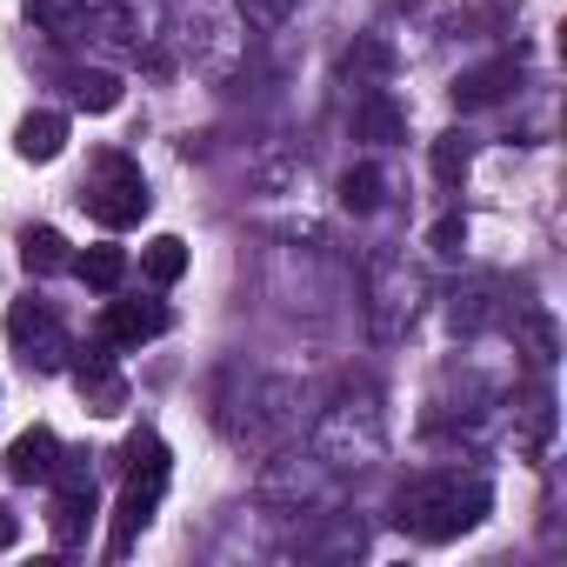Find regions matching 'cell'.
Instances as JSON below:
<instances>
[{"label": "cell", "mask_w": 567, "mask_h": 567, "mask_svg": "<svg viewBox=\"0 0 567 567\" xmlns=\"http://www.w3.org/2000/svg\"><path fill=\"white\" fill-rule=\"evenodd\" d=\"M494 507V487L481 474H414L394 501V520L414 534V540H461L467 527H481V514Z\"/></svg>", "instance_id": "obj_1"}, {"label": "cell", "mask_w": 567, "mask_h": 567, "mask_svg": "<svg viewBox=\"0 0 567 567\" xmlns=\"http://www.w3.org/2000/svg\"><path fill=\"white\" fill-rule=\"evenodd\" d=\"M81 200L94 207L101 227H134V220L147 214V181H141V167H134L127 154H101V181H94Z\"/></svg>", "instance_id": "obj_2"}, {"label": "cell", "mask_w": 567, "mask_h": 567, "mask_svg": "<svg viewBox=\"0 0 567 567\" xmlns=\"http://www.w3.org/2000/svg\"><path fill=\"white\" fill-rule=\"evenodd\" d=\"M8 341H14V348L28 354V368H41V374L68 368V354H74L68 328H61L41 301H14V308H8Z\"/></svg>", "instance_id": "obj_3"}, {"label": "cell", "mask_w": 567, "mask_h": 567, "mask_svg": "<svg viewBox=\"0 0 567 567\" xmlns=\"http://www.w3.org/2000/svg\"><path fill=\"white\" fill-rule=\"evenodd\" d=\"M368 295H374V334H381V341L408 334V321H414V295H421V280L408 274V260L381 254L374 274H368Z\"/></svg>", "instance_id": "obj_4"}, {"label": "cell", "mask_w": 567, "mask_h": 567, "mask_svg": "<svg viewBox=\"0 0 567 567\" xmlns=\"http://www.w3.org/2000/svg\"><path fill=\"white\" fill-rule=\"evenodd\" d=\"M48 487H54V540L74 547L87 534V520H94V474L81 467V454H61V467H54Z\"/></svg>", "instance_id": "obj_5"}, {"label": "cell", "mask_w": 567, "mask_h": 567, "mask_svg": "<svg viewBox=\"0 0 567 567\" xmlns=\"http://www.w3.org/2000/svg\"><path fill=\"white\" fill-rule=\"evenodd\" d=\"M54 467H61V441H54L48 427H28V434L8 441V481H21V487H48Z\"/></svg>", "instance_id": "obj_6"}, {"label": "cell", "mask_w": 567, "mask_h": 567, "mask_svg": "<svg viewBox=\"0 0 567 567\" xmlns=\"http://www.w3.org/2000/svg\"><path fill=\"white\" fill-rule=\"evenodd\" d=\"M494 295H501V288H494L487 274L461 280V288L447 295V328H454V334H481V328H494V321H501V301H494Z\"/></svg>", "instance_id": "obj_7"}, {"label": "cell", "mask_w": 567, "mask_h": 567, "mask_svg": "<svg viewBox=\"0 0 567 567\" xmlns=\"http://www.w3.org/2000/svg\"><path fill=\"white\" fill-rule=\"evenodd\" d=\"M167 334V308L161 301H114L107 308V348H141Z\"/></svg>", "instance_id": "obj_8"}, {"label": "cell", "mask_w": 567, "mask_h": 567, "mask_svg": "<svg viewBox=\"0 0 567 567\" xmlns=\"http://www.w3.org/2000/svg\"><path fill=\"white\" fill-rule=\"evenodd\" d=\"M154 501H161V487H141V481H127V494H121V507H114V534H107V554L121 560V554H134V540L147 534V520H154Z\"/></svg>", "instance_id": "obj_9"}, {"label": "cell", "mask_w": 567, "mask_h": 567, "mask_svg": "<svg viewBox=\"0 0 567 567\" xmlns=\"http://www.w3.org/2000/svg\"><path fill=\"white\" fill-rule=\"evenodd\" d=\"M514 81H520V68H514V61H487V68H467V74L454 81V107H461V114H474V107H494V101H501Z\"/></svg>", "instance_id": "obj_10"}, {"label": "cell", "mask_w": 567, "mask_h": 567, "mask_svg": "<svg viewBox=\"0 0 567 567\" xmlns=\"http://www.w3.org/2000/svg\"><path fill=\"white\" fill-rule=\"evenodd\" d=\"M61 147H68V121L61 114H28L14 127V154L21 161H61Z\"/></svg>", "instance_id": "obj_11"}, {"label": "cell", "mask_w": 567, "mask_h": 567, "mask_svg": "<svg viewBox=\"0 0 567 567\" xmlns=\"http://www.w3.org/2000/svg\"><path fill=\"white\" fill-rule=\"evenodd\" d=\"M21 267H28V274H68V267H74L68 234H61V227H28V234H21Z\"/></svg>", "instance_id": "obj_12"}, {"label": "cell", "mask_w": 567, "mask_h": 567, "mask_svg": "<svg viewBox=\"0 0 567 567\" xmlns=\"http://www.w3.org/2000/svg\"><path fill=\"white\" fill-rule=\"evenodd\" d=\"M121 461H127V481H141V487H167V441H161V434H127Z\"/></svg>", "instance_id": "obj_13"}, {"label": "cell", "mask_w": 567, "mask_h": 567, "mask_svg": "<svg viewBox=\"0 0 567 567\" xmlns=\"http://www.w3.org/2000/svg\"><path fill=\"white\" fill-rule=\"evenodd\" d=\"M141 274L154 280V288H174V280L187 274V240H181V234H154V240L141 247Z\"/></svg>", "instance_id": "obj_14"}, {"label": "cell", "mask_w": 567, "mask_h": 567, "mask_svg": "<svg viewBox=\"0 0 567 567\" xmlns=\"http://www.w3.org/2000/svg\"><path fill=\"white\" fill-rule=\"evenodd\" d=\"M401 127H408V121H401V107H394L381 87L354 107V134H361V141H401Z\"/></svg>", "instance_id": "obj_15"}, {"label": "cell", "mask_w": 567, "mask_h": 567, "mask_svg": "<svg viewBox=\"0 0 567 567\" xmlns=\"http://www.w3.org/2000/svg\"><path fill=\"white\" fill-rule=\"evenodd\" d=\"M74 274L87 280V288H121L127 254H121V247H87V254H74Z\"/></svg>", "instance_id": "obj_16"}, {"label": "cell", "mask_w": 567, "mask_h": 567, "mask_svg": "<svg viewBox=\"0 0 567 567\" xmlns=\"http://www.w3.org/2000/svg\"><path fill=\"white\" fill-rule=\"evenodd\" d=\"M74 101H81L87 114H114V107H121V81H114L107 68H94V74L74 81Z\"/></svg>", "instance_id": "obj_17"}, {"label": "cell", "mask_w": 567, "mask_h": 567, "mask_svg": "<svg viewBox=\"0 0 567 567\" xmlns=\"http://www.w3.org/2000/svg\"><path fill=\"white\" fill-rule=\"evenodd\" d=\"M341 207L348 214H374L381 207V174L374 167H348L341 174Z\"/></svg>", "instance_id": "obj_18"}, {"label": "cell", "mask_w": 567, "mask_h": 567, "mask_svg": "<svg viewBox=\"0 0 567 567\" xmlns=\"http://www.w3.org/2000/svg\"><path fill=\"white\" fill-rule=\"evenodd\" d=\"M467 161H474V141H467V134H441V141H434V181L454 187V181L467 174Z\"/></svg>", "instance_id": "obj_19"}, {"label": "cell", "mask_w": 567, "mask_h": 567, "mask_svg": "<svg viewBox=\"0 0 567 567\" xmlns=\"http://www.w3.org/2000/svg\"><path fill=\"white\" fill-rule=\"evenodd\" d=\"M28 14H34V28H48V34H68V28L81 21V0H28Z\"/></svg>", "instance_id": "obj_20"}, {"label": "cell", "mask_w": 567, "mask_h": 567, "mask_svg": "<svg viewBox=\"0 0 567 567\" xmlns=\"http://www.w3.org/2000/svg\"><path fill=\"white\" fill-rule=\"evenodd\" d=\"M427 247H434V254H461V247H467V214H441V220L427 227Z\"/></svg>", "instance_id": "obj_21"}, {"label": "cell", "mask_w": 567, "mask_h": 567, "mask_svg": "<svg viewBox=\"0 0 567 567\" xmlns=\"http://www.w3.org/2000/svg\"><path fill=\"white\" fill-rule=\"evenodd\" d=\"M295 8H301V0H240V14H247L254 28H280Z\"/></svg>", "instance_id": "obj_22"}, {"label": "cell", "mask_w": 567, "mask_h": 567, "mask_svg": "<svg viewBox=\"0 0 567 567\" xmlns=\"http://www.w3.org/2000/svg\"><path fill=\"white\" fill-rule=\"evenodd\" d=\"M14 540H21V520H14V514H8V501H0V554H8V547H14Z\"/></svg>", "instance_id": "obj_23"}]
</instances>
